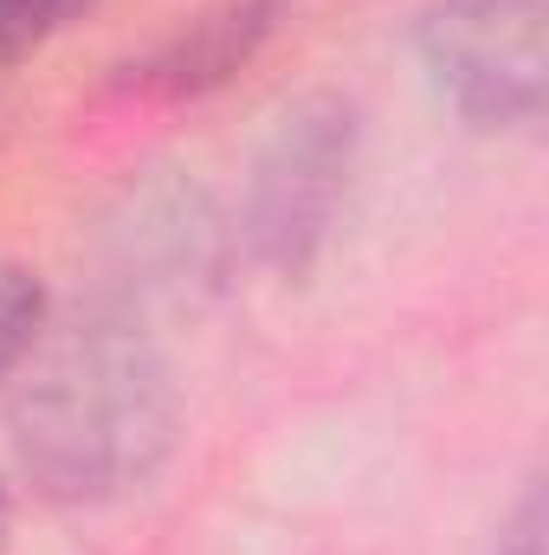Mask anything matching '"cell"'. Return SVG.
Instances as JSON below:
<instances>
[{"label": "cell", "instance_id": "277c9868", "mask_svg": "<svg viewBox=\"0 0 549 555\" xmlns=\"http://www.w3.org/2000/svg\"><path fill=\"white\" fill-rule=\"evenodd\" d=\"M85 7L91 0H0V78L13 72V59H26L52 33H65Z\"/></svg>", "mask_w": 549, "mask_h": 555}, {"label": "cell", "instance_id": "3957f363", "mask_svg": "<svg viewBox=\"0 0 549 555\" xmlns=\"http://www.w3.org/2000/svg\"><path fill=\"white\" fill-rule=\"evenodd\" d=\"M46 291L39 278L20 272V266H0V375L20 369V356L46 336Z\"/></svg>", "mask_w": 549, "mask_h": 555}, {"label": "cell", "instance_id": "7a4b0ae2", "mask_svg": "<svg viewBox=\"0 0 549 555\" xmlns=\"http://www.w3.org/2000/svg\"><path fill=\"white\" fill-rule=\"evenodd\" d=\"M426 65L485 124L537 117L544 104V20L531 0H452L426 20Z\"/></svg>", "mask_w": 549, "mask_h": 555}, {"label": "cell", "instance_id": "6da1fadb", "mask_svg": "<svg viewBox=\"0 0 549 555\" xmlns=\"http://www.w3.org/2000/svg\"><path fill=\"white\" fill-rule=\"evenodd\" d=\"M7 382L20 459L52 498H111L149 478L175 426L168 375L124 323H46Z\"/></svg>", "mask_w": 549, "mask_h": 555}, {"label": "cell", "instance_id": "5b68a950", "mask_svg": "<svg viewBox=\"0 0 549 555\" xmlns=\"http://www.w3.org/2000/svg\"><path fill=\"white\" fill-rule=\"evenodd\" d=\"M0 543H7V498H0Z\"/></svg>", "mask_w": 549, "mask_h": 555}]
</instances>
